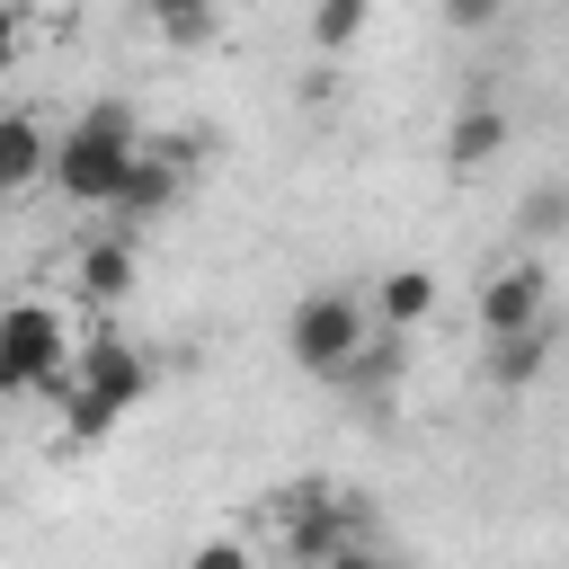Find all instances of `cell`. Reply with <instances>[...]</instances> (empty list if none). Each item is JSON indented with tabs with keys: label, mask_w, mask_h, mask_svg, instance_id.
<instances>
[{
	"label": "cell",
	"mask_w": 569,
	"mask_h": 569,
	"mask_svg": "<svg viewBox=\"0 0 569 569\" xmlns=\"http://www.w3.org/2000/svg\"><path fill=\"white\" fill-rule=\"evenodd\" d=\"M436 302H445V284H436L427 267H382V276L365 284V311H373V329H391V338H418V329L436 320Z\"/></svg>",
	"instance_id": "ba28073f"
},
{
	"label": "cell",
	"mask_w": 569,
	"mask_h": 569,
	"mask_svg": "<svg viewBox=\"0 0 569 569\" xmlns=\"http://www.w3.org/2000/svg\"><path fill=\"white\" fill-rule=\"evenodd\" d=\"M71 382H80L89 400H107V409L124 418V409H142V400H151L160 365H151V356L133 347V338H80V347H71Z\"/></svg>",
	"instance_id": "8992f818"
},
{
	"label": "cell",
	"mask_w": 569,
	"mask_h": 569,
	"mask_svg": "<svg viewBox=\"0 0 569 569\" xmlns=\"http://www.w3.org/2000/svg\"><path fill=\"white\" fill-rule=\"evenodd\" d=\"M311 569H382V551H365V542H347V551H329V560H311Z\"/></svg>",
	"instance_id": "ffe728a7"
},
{
	"label": "cell",
	"mask_w": 569,
	"mask_h": 569,
	"mask_svg": "<svg viewBox=\"0 0 569 569\" xmlns=\"http://www.w3.org/2000/svg\"><path fill=\"white\" fill-rule=\"evenodd\" d=\"M133 142H142V116H133L124 98H98V107H80V116L53 133V151H44V178H53V196H62V204H98V213H107V196H116V178H124Z\"/></svg>",
	"instance_id": "6da1fadb"
},
{
	"label": "cell",
	"mask_w": 569,
	"mask_h": 569,
	"mask_svg": "<svg viewBox=\"0 0 569 569\" xmlns=\"http://www.w3.org/2000/svg\"><path fill=\"white\" fill-rule=\"evenodd\" d=\"M507 142H516V116H507L498 98H471V107H462V116L445 124V160H453L462 178H471V169H489V160H498Z\"/></svg>",
	"instance_id": "8fae6325"
},
{
	"label": "cell",
	"mask_w": 569,
	"mask_h": 569,
	"mask_svg": "<svg viewBox=\"0 0 569 569\" xmlns=\"http://www.w3.org/2000/svg\"><path fill=\"white\" fill-rule=\"evenodd\" d=\"M187 196V151L178 142H133V160H124V178H116V196H107V213H116V231H133V222H151V213H169Z\"/></svg>",
	"instance_id": "5b68a950"
},
{
	"label": "cell",
	"mask_w": 569,
	"mask_h": 569,
	"mask_svg": "<svg viewBox=\"0 0 569 569\" xmlns=\"http://www.w3.org/2000/svg\"><path fill=\"white\" fill-rule=\"evenodd\" d=\"M551 347H560V320H542V329H507V338H480V373H489V391H533V382L551 373Z\"/></svg>",
	"instance_id": "9c48e42d"
},
{
	"label": "cell",
	"mask_w": 569,
	"mask_h": 569,
	"mask_svg": "<svg viewBox=\"0 0 569 569\" xmlns=\"http://www.w3.org/2000/svg\"><path fill=\"white\" fill-rule=\"evenodd\" d=\"M133 284H142V240H133V231H89V240L71 249V311H80V302H89V311H116Z\"/></svg>",
	"instance_id": "52a82bcc"
},
{
	"label": "cell",
	"mask_w": 569,
	"mask_h": 569,
	"mask_svg": "<svg viewBox=\"0 0 569 569\" xmlns=\"http://www.w3.org/2000/svg\"><path fill=\"white\" fill-rule=\"evenodd\" d=\"M18 36H27V27H18V0H0V71L18 62Z\"/></svg>",
	"instance_id": "d6986e66"
},
{
	"label": "cell",
	"mask_w": 569,
	"mask_h": 569,
	"mask_svg": "<svg viewBox=\"0 0 569 569\" xmlns=\"http://www.w3.org/2000/svg\"><path fill=\"white\" fill-rule=\"evenodd\" d=\"M187 569H276V560H267L249 533H204V542L187 551Z\"/></svg>",
	"instance_id": "2e32d148"
},
{
	"label": "cell",
	"mask_w": 569,
	"mask_h": 569,
	"mask_svg": "<svg viewBox=\"0 0 569 569\" xmlns=\"http://www.w3.org/2000/svg\"><path fill=\"white\" fill-rule=\"evenodd\" d=\"M551 258H507V267H489L480 276V293H471V320H480V338H507V329H542L551 320Z\"/></svg>",
	"instance_id": "277c9868"
},
{
	"label": "cell",
	"mask_w": 569,
	"mask_h": 569,
	"mask_svg": "<svg viewBox=\"0 0 569 569\" xmlns=\"http://www.w3.org/2000/svg\"><path fill=\"white\" fill-rule=\"evenodd\" d=\"M71 347H80V320L62 293H9L0 302V400L53 391L71 373Z\"/></svg>",
	"instance_id": "7a4b0ae2"
},
{
	"label": "cell",
	"mask_w": 569,
	"mask_h": 569,
	"mask_svg": "<svg viewBox=\"0 0 569 569\" xmlns=\"http://www.w3.org/2000/svg\"><path fill=\"white\" fill-rule=\"evenodd\" d=\"M44 400L62 409V436H71V445H107V436H116V409H107V400H89V391H80L71 373H62V382H53Z\"/></svg>",
	"instance_id": "9a60e30c"
},
{
	"label": "cell",
	"mask_w": 569,
	"mask_h": 569,
	"mask_svg": "<svg viewBox=\"0 0 569 569\" xmlns=\"http://www.w3.org/2000/svg\"><path fill=\"white\" fill-rule=\"evenodd\" d=\"M498 18H507V0H445V27L453 36H489Z\"/></svg>",
	"instance_id": "ac0fdd59"
},
{
	"label": "cell",
	"mask_w": 569,
	"mask_h": 569,
	"mask_svg": "<svg viewBox=\"0 0 569 569\" xmlns=\"http://www.w3.org/2000/svg\"><path fill=\"white\" fill-rule=\"evenodd\" d=\"M400 365H409V338H391V329H373V338H365V347L347 356V373H338V391H365V400H373V391H391V382H400Z\"/></svg>",
	"instance_id": "4fadbf2b"
},
{
	"label": "cell",
	"mask_w": 569,
	"mask_h": 569,
	"mask_svg": "<svg viewBox=\"0 0 569 569\" xmlns=\"http://www.w3.org/2000/svg\"><path fill=\"white\" fill-rule=\"evenodd\" d=\"M516 222H525V240H551V231L569 222V196H560V178H542V187L525 196V213H516Z\"/></svg>",
	"instance_id": "e0dca14e"
},
{
	"label": "cell",
	"mask_w": 569,
	"mask_h": 569,
	"mask_svg": "<svg viewBox=\"0 0 569 569\" xmlns=\"http://www.w3.org/2000/svg\"><path fill=\"white\" fill-rule=\"evenodd\" d=\"M365 338H373L365 284H311V293L284 311V356H293V373H311V382H338Z\"/></svg>",
	"instance_id": "3957f363"
},
{
	"label": "cell",
	"mask_w": 569,
	"mask_h": 569,
	"mask_svg": "<svg viewBox=\"0 0 569 569\" xmlns=\"http://www.w3.org/2000/svg\"><path fill=\"white\" fill-rule=\"evenodd\" d=\"M365 27H373V0H311V53H320V62L356 53Z\"/></svg>",
	"instance_id": "5bb4252c"
},
{
	"label": "cell",
	"mask_w": 569,
	"mask_h": 569,
	"mask_svg": "<svg viewBox=\"0 0 569 569\" xmlns=\"http://www.w3.org/2000/svg\"><path fill=\"white\" fill-rule=\"evenodd\" d=\"M142 27H151V44H169V53H204V44L222 36V9H213V0H142Z\"/></svg>",
	"instance_id": "7c38bea8"
},
{
	"label": "cell",
	"mask_w": 569,
	"mask_h": 569,
	"mask_svg": "<svg viewBox=\"0 0 569 569\" xmlns=\"http://www.w3.org/2000/svg\"><path fill=\"white\" fill-rule=\"evenodd\" d=\"M44 151H53V124L27 116V107H0V204L44 187Z\"/></svg>",
	"instance_id": "30bf717a"
}]
</instances>
